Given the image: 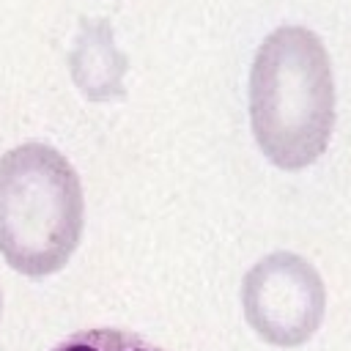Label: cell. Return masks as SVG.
Listing matches in <instances>:
<instances>
[{"label":"cell","mask_w":351,"mask_h":351,"mask_svg":"<svg viewBox=\"0 0 351 351\" xmlns=\"http://www.w3.org/2000/svg\"><path fill=\"white\" fill-rule=\"evenodd\" d=\"M250 126L263 156L280 170L313 165L335 129L329 49L304 25L274 27L250 66Z\"/></svg>","instance_id":"1"},{"label":"cell","mask_w":351,"mask_h":351,"mask_svg":"<svg viewBox=\"0 0 351 351\" xmlns=\"http://www.w3.org/2000/svg\"><path fill=\"white\" fill-rule=\"evenodd\" d=\"M85 230L74 165L49 143L27 140L0 156V255L22 277L60 271Z\"/></svg>","instance_id":"2"},{"label":"cell","mask_w":351,"mask_h":351,"mask_svg":"<svg viewBox=\"0 0 351 351\" xmlns=\"http://www.w3.org/2000/svg\"><path fill=\"white\" fill-rule=\"evenodd\" d=\"M247 324L271 346H302L324 321L326 285L318 269L296 252H269L241 280Z\"/></svg>","instance_id":"3"},{"label":"cell","mask_w":351,"mask_h":351,"mask_svg":"<svg viewBox=\"0 0 351 351\" xmlns=\"http://www.w3.org/2000/svg\"><path fill=\"white\" fill-rule=\"evenodd\" d=\"M69 71H71L74 85L90 101L123 96L126 58L115 47L107 19L82 22L77 41L71 47V55H69Z\"/></svg>","instance_id":"4"},{"label":"cell","mask_w":351,"mask_h":351,"mask_svg":"<svg viewBox=\"0 0 351 351\" xmlns=\"http://www.w3.org/2000/svg\"><path fill=\"white\" fill-rule=\"evenodd\" d=\"M49 351H165V348L129 329L90 326V329H77L66 335Z\"/></svg>","instance_id":"5"},{"label":"cell","mask_w":351,"mask_h":351,"mask_svg":"<svg viewBox=\"0 0 351 351\" xmlns=\"http://www.w3.org/2000/svg\"><path fill=\"white\" fill-rule=\"evenodd\" d=\"M0 315H3V291H0Z\"/></svg>","instance_id":"6"}]
</instances>
